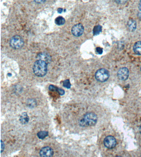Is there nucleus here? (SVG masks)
Wrapping results in <instances>:
<instances>
[{
	"instance_id": "1",
	"label": "nucleus",
	"mask_w": 141,
	"mask_h": 157,
	"mask_svg": "<svg viewBox=\"0 0 141 157\" xmlns=\"http://www.w3.org/2000/svg\"><path fill=\"white\" fill-rule=\"evenodd\" d=\"M48 64L44 61L37 60L33 65V72L36 76L42 77L47 74Z\"/></svg>"
},
{
	"instance_id": "2",
	"label": "nucleus",
	"mask_w": 141,
	"mask_h": 157,
	"mask_svg": "<svg viewBox=\"0 0 141 157\" xmlns=\"http://www.w3.org/2000/svg\"><path fill=\"white\" fill-rule=\"evenodd\" d=\"M97 116L92 112L86 113L83 117L79 121V124L81 127L93 126L96 124L97 121Z\"/></svg>"
},
{
	"instance_id": "3",
	"label": "nucleus",
	"mask_w": 141,
	"mask_h": 157,
	"mask_svg": "<svg viewBox=\"0 0 141 157\" xmlns=\"http://www.w3.org/2000/svg\"><path fill=\"white\" fill-rule=\"evenodd\" d=\"M110 76L109 72L104 68H100L95 73L96 79L99 82H106Z\"/></svg>"
},
{
	"instance_id": "4",
	"label": "nucleus",
	"mask_w": 141,
	"mask_h": 157,
	"mask_svg": "<svg viewBox=\"0 0 141 157\" xmlns=\"http://www.w3.org/2000/svg\"><path fill=\"white\" fill-rule=\"evenodd\" d=\"M24 41L20 36L16 35L10 39V45L14 49H20L24 46Z\"/></svg>"
},
{
	"instance_id": "5",
	"label": "nucleus",
	"mask_w": 141,
	"mask_h": 157,
	"mask_svg": "<svg viewBox=\"0 0 141 157\" xmlns=\"http://www.w3.org/2000/svg\"><path fill=\"white\" fill-rule=\"evenodd\" d=\"M84 31V27L81 23H78L73 26L71 30L72 34L75 37H80Z\"/></svg>"
},
{
	"instance_id": "6",
	"label": "nucleus",
	"mask_w": 141,
	"mask_h": 157,
	"mask_svg": "<svg viewBox=\"0 0 141 157\" xmlns=\"http://www.w3.org/2000/svg\"><path fill=\"white\" fill-rule=\"evenodd\" d=\"M103 144L107 148L112 149L116 146L117 141L115 137L112 136H108L105 138L103 141Z\"/></svg>"
},
{
	"instance_id": "7",
	"label": "nucleus",
	"mask_w": 141,
	"mask_h": 157,
	"mask_svg": "<svg viewBox=\"0 0 141 157\" xmlns=\"http://www.w3.org/2000/svg\"><path fill=\"white\" fill-rule=\"evenodd\" d=\"M129 75V71L127 67L120 68L117 73V76L119 79L121 81H126Z\"/></svg>"
},
{
	"instance_id": "8",
	"label": "nucleus",
	"mask_w": 141,
	"mask_h": 157,
	"mask_svg": "<svg viewBox=\"0 0 141 157\" xmlns=\"http://www.w3.org/2000/svg\"><path fill=\"white\" fill-rule=\"evenodd\" d=\"M39 155L41 157H52L53 155V151L51 147L46 146L40 150Z\"/></svg>"
},
{
	"instance_id": "9",
	"label": "nucleus",
	"mask_w": 141,
	"mask_h": 157,
	"mask_svg": "<svg viewBox=\"0 0 141 157\" xmlns=\"http://www.w3.org/2000/svg\"><path fill=\"white\" fill-rule=\"evenodd\" d=\"M37 60L45 61L48 64L51 61V56L46 52H41L39 53L37 56Z\"/></svg>"
},
{
	"instance_id": "10",
	"label": "nucleus",
	"mask_w": 141,
	"mask_h": 157,
	"mask_svg": "<svg viewBox=\"0 0 141 157\" xmlns=\"http://www.w3.org/2000/svg\"><path fill=\"white\" fill-rule=\"evenodd\" d=\"M137 24L136 21L132 19H129L127 23L128 30L131 32H134V31H135L137 28Z\"/></svg>"
},
{
	"instance_id": "11",
	"label": "nucleus",
	"mask_w": 141,
	"mask_h": 157,
	"mask_svg": "<svg viewBox=\"0 0 141 157\" xmlns=\"http://www.w3.org/2000/svg\"><path fill=\"white\" fill-rule=\"evenodd\" d=\"M133 51L136 54L141 55V41L135 43L133 46Z\"/></svg>"
},
{
	"instance_id": "12",
	"label": "nucleus",
	"mask_w": 141,
	"mask_h": 157,
	"mask_svg": "<svg viewBox=\"0 0 141 157\" xmlns=\"http://www.w3.org/2000/svg\"><path fill=\"white\" fill-rule=\"evenodd\" d=\"M30 120V118L27 113L26 112L23 113L21 115L20 118V121L22 124H26L29 122Z\"/></svg>"
},
{
	"instance_id": "13",
	"label": "nucleus",
	"mask_w": 141,
	"mask_h": 157,
	"mask_svg": "<svg viewBox=\"0 0 141 157\" xmlns=\"http://www.w3.org/2000/svg\"><path fill=\"white\" fill-rule=\"evenodd\" d=\"M66 23V20L65 19L61 16H59V17H56L55 20V23L58 26L63 25L65 24Z\"/></svg>"
},
{
	"instance_id": "14",
	"label": "nucleus",
	"mask_w": 141,
	"mask_h": 157,
	"mask_svg": "<svg viewBox=\"0 0 141 157\" xmlns=\"http://www.w3.org/2000/svg\"><path fill=\"white\" fill-rule=\"evenodd\" d=\"M102 30V26L97 25L94 26L93 30V33L94 36H97L101 32Z\"/></svg>"
},
{
	"instance_id": "15",
	"label": "nucleus",
	"mask_w": 141,
	"mask_h": 157,
	"mask_svg": "<svg viewBox=\"0 0 141 157\" xmlns=\"http://www.w3.org/2000/svg\"><path fill=\"white\" fill-rule=\"evenodd\" d=\"M37 135L39 139H43L48 136L49 133L47 131H41L38 132Z\"/></svg>"
},
{
	"instance_id": "16",
	"label": "nucleus",
	"mask_w": 141,
	"mask_h": 157,
	"mask_svg": "<svg viewBox=\"0 0 141 157\" xmlns=\"http://www.w3.org/2000/svg\"><path fill=\"white\" fill-rule=\"evenodd\" d=\"M63 86L67 89H70L71 86V84L70 80L67 79L63 81Z\"/></svg>"
},
{
	"instance_id": "17",
	"label": "nucleus",
	"mask_w": 141,
	"mask_h": 157,
	"mask_svg": "<svg viewBox=\"0 0 141 157\" xmlns=\"http://www.w3.org/2000/svg\"><path fill=\"white\" fill-rule=\"evenodd\" d=\"M36 104V101L34 100L33 99H30V101H28V105L30 107H34Z\"/></svg>"
},
{
	"instance_id": "18",
	"label": "nucleus",
	"mask_w": 141,
	"mask_h": 157,
	"mask_svg": "<svg viewBox=\"0 0 141 157\" xmlns=\"http://www.w3.org/2000/svg\"><path fill=\"white\" fill-rule=\"evenodd\" d=\"M56 92L59 93V95H61V96L65 95V91L62 88H57Z\"/></svg>"
},
{
	"instance_id": "19",
	"label": "nucleus",
	"mask_w": 141,
	"mask_h": 157,
	"mask_svg": "<svg viewBox=\"0 0 141 157\" xmlns=\"http://www.w3.org/2000/svg\"><path fill=\"white\" fill-rule=\"evenodd\" d=\"M57 88V87L53 85H51L49 86V90L52 91H56Z\"/></svg>"
},
{
	"instance_id": "20",
	"label": "nucleus",
	"mask_w": 141,
	"mask_h": 157,
	"mask_svg": "<svg viewBox=\"0 0 141 157\" xmlns=\"http://www.w3.org/2000/svg\"><path fill=\"white\" fill-rule=\"evenodd\" d=\"M96 52H97L98 54H102L103 52V48H101V47H96Z\"/></svg>"
},
{
	"instance_id": "21",
	"label": "nucleus",
	"mask_w": 141,
	"mask_h": 157,
	"mask_svg": "<svg viewBox=\"0 0 141 157\" xmlns=\"http://www.w3.org/2000/svg\"><path fill=\"white\" fill-rule=\"evenodd\" d=\"M1 153H2V152L4 151V148H5V145L4 143L2 141H1Z\"/></svg>"
},
{
	"instance_id": "22",
	"label": "nucleus",
	"mask_w": 141,
	"mask_h": 157,
	"mask_svg": "<svg viewBox=\"0 0 141 157\" xmlns=\"http://www.w3.org/2000/svg\"><path fill=\"white\" fill-rule=\"evenodd\" d=\"M57 11H58L59 13H61L63 12V9H62V8H59V9H58V10H57Z\"/></svg>"
},
{
	"instance_id": "23",
	"label": "nucleus",
	"mask_w": 141,
	"mask_h": 157,
	"mask_svg": "<svg viewBox=\"0 0 141 157\" xmlns=\"http://www.w3.org/2000/svg\"><path fill=\"white\" fill-rule=\"evenodd\" d=\"M138 8L141 11V1H140L139 3Z\"/></svg>"
},
{
	"instance_id": "24",
	"label": "nucleus",
	"mask_w": 141,
	"mask_h": 157,
	"mask_svg": "<svg viewBox=\"0 0 141 157\" xmlns=\"http://www.w3.org/2000/svg\"><path fill=\"white\" fill-rule=\"evenodd\" d=\"M138 16L139 18V19H140V20H141V12H139L138 13Z\"/></svg>"
},
{
	"instance_id": "25",
	"label": "nucleus",
	"mask_w": 141,
	"mask_h": 157,
	"mask_svg": "<svg viewBox=\"0 0 141 157\" xmlns=\"http://www.w3.org/2000/svg\"><path fill=\"white\" fill-rule=\"evenodd\" d=\"M139 130L140 133L141 134V126H140Z\"/></svg>"
},
{
	"instance_id": "26",
	"label": "nucleus",
	"mask_w": 141,
	"mask_h": 157,
	"mask_svg": "<svg viewBox=\"0 0 141 157\" xmlns=\"http://www.w3.org/2000/svg\"><path fill=\"white\" fill-rule=\"evenodd\" d=\"M64 12H65L66 11V9H64Z\"/></svg>"
},
{
	"instance_id": "27",
	"label": "nucleus",
	"mask_w": 141,
	"mask_h": 157,
	"mask_svg": "<svg viewBox=\"0 0 141 157\" xmlns=\"http://www.w3.org/2000/svg\"><path fill=\"white\" fill-rule=\"evenodd\" d=\"M121 157V156H117V157Z\"/></svg>"
},
{
	"instance_id": "28",
	"label": "nucleus",
	"mask_w": 141,
	"mask_h": 157,
	"mask_svg": "<svg viewBox=\"0 0 141 157\" xmlns=\"http://www.w3.org/2000/svg\"><path fill=\"white\" fill-rule=\"evenodd\" d=\"M140 70H141V67Z\"/></svg>"
}]
</instances>
